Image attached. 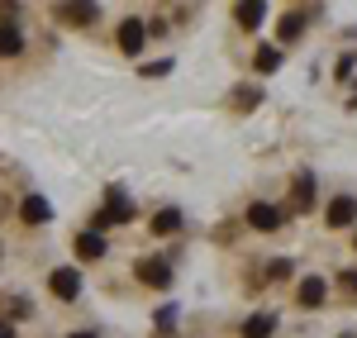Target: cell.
<instances>
[{"label": "cell", "mask_w": 357, "mask_h": 338, "mask_svg": "<svg viewBox=\"0 0 357 338\" xmlns=\"http://www.w3.org/2000/svg\"><path fill=\"white\" fill-rule=\"evenodd\" d=\"M257 100H262V95H257L252 86H243V91H234V105H238V110H252Z\"/></svg>", "instance_id": "obj_18"}, {"label": "cell", "mask_w": 357, "mask_h": 338, "mask_svg": "<svg viewBox=\"0 0 357 338\" xmlns=\"http://www.w3.org/2000/svg\"><path fill=\"white\" fill-rule=\"evenodd\" d=\"M338 286H343V291H353V295H357V272H338Z\"/></svg>", "instance_id": "obj_21"}, {"label": "cell", "mask_w": 357, "mask_h": 338, "mask_svg": "<svg viewBox=\"0 0 357 338\" xmlns=\"http://www.w3.org/2000/svg\"><path fill=\"white\" fill-rule=\"evenodd\" d=\"M252 67H257V72H276V67H281V48H257Z\"/></svg>", "instance_id": "obj_17"}, {"label": "cell", "mask_w": 357, "mask_h": 338, "mask_svg": "<svg viewBox=\"0 0 357 338\" xmlns=\"http://www.w3.org/2000/svg\"><path fill=\"white\" fill-rule=\"evenodd\" d=\"M143 43H148V24H143V20H124V24H119V53L138 57Z\"/></svg>", "instance_id": "obj_3"}, {"label": "cell", "mask_w": 357, "mask_h": 338, "mask_svg": "<svg viewBox=\"0 0 357 338\" xmlns=\"http://www.w3.org/2000/svg\"><path fill=\"white\" fill-rule=\"evenodd\" d=\"M353 248H357V243H353Z\"/></svg>", "instance_id": "obj_25"}, {"label": "cell", "mask_w": 357, "mask_h": 338, "mask_svg": "<svg viewBox=\"0 0 357 338\" xmlns=\"http://www.w3.org/2000/svg\"><path fill=\"white\" fill-rule=\"evenodd\" d=\"M234 20H238V29H257L262 20H267V5H257V0H243V5L234 10Z\"/></svg>", "instance_id": "obj_8"}, {"label": "cell", "mask_w": 357, "mask_h": 338, "mask_svg": "<svg viewBox=\"0 0 357 338\" xmlns=\"http://www.w3.org/2000/svg\"><path fill=\"white\" fill-rule=\"evenodd\" d=\"M314 205V176H296L291 186V210H310Z\"/></svg>", "instance_id": "obj_9"}, {"label": "cell", "mask_w": 357, "mask_h": 338, "mask_svg": "<svg viewBox=\"0 0 357 338\" xmlns=\"http://www.w3.org/2000/svg\"><path fill=\"white\" fill-rule=\"evenodd\" d=\"M333 229H343V224H353L357 220V200L353 196H338V200H329V215H324Z\"/></svg>", "instance_id": "obj_5"}, {"label": "cell", "mask_w": 357, "mask_h": 338, "mask_svg": "<svg viewBox=\"0 0 357 338\" xmlns=\"http://www.w3.org/2000/svg\"><path fill=\"white\" fill-rule=\"evenodd\" d=\"M176 229H181V210H158V215H153V233H176Z\"/></svg>", "instance_id": "obj_15"}, {"label": "cell", "mask_w": 357, "mask_h": 338, "mask_svg": "<svg viewBox=\"0 0 357 338\" xmlns=\"http://www.w3.org/2000/svg\"><path fill=\"white\" fill-rule=\"evenodd\" d=\"M24 48V33H20V24H0V57H15Z\"/></svg>", "instance_id": "obj_11"}, {"label": "cell", "mask_w": 357, "mask_h": 338, "mask_svg": "<svg viewBox=\"0 0 357 338\" xmlns=\"http://www.w3.org/2000/svg\"><path fill=\"white\" fill-rule=\"evenodd\" d=\"M105 215H110L114 224H129V220H134V210H129V200L119 196V191H110V196H105Z\"/></svg>", "instance_id": "obj_12"}, {"label": "cell", "mask_w": 357, "mask_h": 338, "mask_svg": "<svg viewBox=\"0 0 357 338\" xmlns=\"http://www.w3.org/2000/svg\"><path fill=\"white\" fill-rule=\"evenodd\" d=\"M110 224H114V220H110V215H105V210H100V215L91 220V233H105V229H110Z\"/></svg>", "instance_id": "obj_20"}, {"label": "cell", "mask_w": 357, "mask_h": 338, "mask_svg": "<svg viewBox=\"0 0 357 338\" xmlns=\"http://www.w3.org/2000/svg\"><path fill=\"white\" fill-rule=\"evenodd\" d=\"M20 220H29V224H48V220H53V205H48L43 196H29L24 205H20Z\"/></svg>", "instance_id": "obj_6"}, {"label": "cell", "mask_w": 357, "mask_h": 338, "mask_svg": "<svg viewBox=\"0 0 357 338\" xmlns=\"http://www.w3.org/2000/svg\"><path fill=\"white\" fill-rule=\"evenodd\" d=\"M72 338H100V334H91V329H77V334H72Z\"/></svg>", "instance_id": "obj_24"}, {"label": "cell", "mask_w": 357, "mask_h": 338, "mask_svg": "<svg viewBox=\"0 0 357 338\" xmlns=\"http://www.w3.org/2000/svg\"><path fill=\"white\" fill-rule=\"evenodd\" d=\"M272 329H276V314H252L243 324V338H267Z\"/></svg>", "instance_id": "obj_14"}, {"label": "cell", "mask_w": 357, "mask_h": 338, "mask_svg": "<svg viewBox=\"0 0 357 338\" xmlns=\"http://www.w3.org/2000/svg\"><path fill=\"white\" fill-rule=\"evenodd\" d=\"M77 253H82V257H91V262H96V257H105V238L86 229V233H77Z\"/></svg>", "instance_id": "obj_13"}, {"label": "cell", "mask_w": 357, "mask_h": 338, "mask_svg": "<svg viewBox=\"0 0 357 338\" xmlns=\"http://www.w3.org/2000/svg\"><path fill=\"white\" fill-rule=\"evenodd\" d=\"M286 277H291V262H286V257H276L272 267H267V282H286Z\"/></svg>", "instance_id": "obj_19"}, {"label": "cell", "mask_w": 357, "mask_h": 338, "mask_svg": "<svg viewBox=\"0 0 357 338\" xmlns=\"http://www.w3.org/2000/svg\"><path fill=\"white\" fill-rule=\"evenodd\" d=\"M138 72H143V77H162V72H167V62H143Z\"/></svg>", "instance_id": "obj_22"}, {"label": "cell", "mask_w": 357, "mask_h": 338, "mask_svg": "<svg viewBox=\"0 0 357 338\" xmlns=\"http://www.w3.org/2000/svg\"><path fill=\"white\" fill-rule=\"evenodd\" d=\"M134 277L143 286H158V291H162V286H172V267H167L162 257H143V262L134 267Z\"/></svg>", "instance_id": "obj_4"}, {"label": "cell", "mask_w": 357, "mask_h": 338, "mask_svg": "<svg viewBox=\"0 0 357 338\" xmlns=\"http://www.w3.org/2000/svg\"><path fill=\"white\" fill-rule=\"evenodd\" d=\"M57 15H62V20H72V24H96V15H100V10H96V5H57Z\"/></svg>", "instance_id": "obj_10"}, {"label": "cell", "mask_w": 357, "mask_h": 338, "mask_svg": "<svg viewBox=\"0 0 357 338\" xmlns=\"http://www.w3.org/2000/svg\"><path fill=\"white\" fill-rule=\"evenodd\" d=\"M301 29H305V15H301V10H291V15L281 20V43H291V38H301Z\"/></svg>", "instance_id": "obj_16"}, {"label": "cell", "mask_w": 357, "mask_h": 338, "mask_svg": "<svg viewBox=\"0 0 357 338\" xmlns=\"http://www.w3.org/2000/svg\"><path fill=\"white\" fill-rule=\"evenodd\" d=\"M324 291H329V286L319 282V277H305L301 291H296V300H301L305 310H314V305H324Z\"/></svg>", "instance_id": "obj_7"}, {"label": "cell", "mask_w": 357, "mask_h": 338, "mask_svg": "<svg viewBox=\"0 0 357 338\" xmlns=\"http://www.w3.org/2000/svg\"><path fill=\"white\" fill-rule=\"evenodd\" d=\"M48 291H53L57 300H77L82 295V272L77 267H57L53 277H48Z\"/></svg>", "instance_id": "obj_2"}, {"label": "cell", "mask_w": 357, "mask_h": 338, "mask_svg": "<svg viewBox=\"0 0 357 338\" xmlns=\"http://www.w3.org/2000/svg\"><path fill=\"white\" fill-rule=\"evenodd\" d=\"M248 224L262 229V233H272V229L286 224V210H281V205H267V200H257V205H248Z\"/></svg>", "instance_id": "obj_1"}, {"label": "cell", "mask_w": 357, "mask_h": 338, "mask_svg": "<svg viewBox=\"0 0 357 338\" xmlns=\"http://www.w3.org/2000/svg\"><path fill=\"white\" fill-rule=\"evenodd\" d=\"M0 338H15V324L10 319H0Z\"/></svg>", "instance_id": "obj_23"}]
</instances>
